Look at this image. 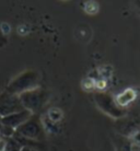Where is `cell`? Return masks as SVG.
Returning a JSON list of instances; mask_svg holds the SVG:
<instances>
[{
	"mask_svg": "<svg viewBox=\"0 0 140 151\" xmlns=\"http://www.w3.org/2000/svg\"><path fill=\"white\" fill-rule=\"evenodd\" d=\"M21 151H38L37 149H33V148H29V147H23L21 149Z\"/></svg>",
	"mask_w": 140,
	"mask_h": 151,
	"instance_id": "8",
	"label": "cell"
},
{
	"mask_svg": "<svg viewBox=\"0 0 140 151\" xmlns=\"http://www.w3.org/2000/svg\"><path fill=\"white\" fill-rule=\"evenodd\" d=\"M31 116H32V113H31L30 111L23 110L21 112H18V113L11 114L9 116L1 117L0 123L15 130L18 127H20L22 124H24L27 121H29L31 118Z\"/></svg>",
	"mask_w": 140,
	"mask_h": 151,
	"instance_id": "6",
	"label": "cell"
},
{
	"mask_svg": "<svg viewBox=\"0 0 140 151\" xmlns=\"http://www.w3.org/2000/svg\"><path fill=\"white\" fill-rule=\"evenodd\" d=\"M136 6L140 9V1H137V2H136Z\"/></svg>",
	"mask_w": 140,
	"mask_h": 151,
	"instance_id": "9",
	"label": "cell"
},
{
	"mask_svg": "<svg viewBox=\"0 0 140 151\" xmlns=\"http://www.w3.org/2000/svg\"><path fill=\"white\" fill-rule=\"evenodd\" d=\"M95 101L98 104V106L102 109L104 112L110 114L111 116L121 117L124 114V111L115 103L113 98L105 93H98L95 95Z\"/></svg>",
	"mask_w": 140,
	"mask_h": 151,
	"instance_id": "5",
	"label": "cell"
},
{
	"mask_svg": "<svg viewBox=\"0 0 140 151\" xmlns=\"http://www.w3.org/2000/svg\"><path fill=\"white\" fill-rule=\"evenodd\" d=\"M37 81L36 78V73L34 72H27V73H23L17 78L9 86V93L12 94H17V93H24L27 91L33 90V88L35 87Z\"/></svg>",
	"mask_w": 140,
	"mask_h": 151,
	"instance_id": "2",
	"label": "cell"
},
{
	"mask_svg": "<svg viewBox=\"0 0 140 151\" xmlns=\"http://www.w3.org/2000/svg\"><path fill=\"white\" fill-rule=\"evenodd\" d=\"M15 132H18L29 139L39 140L43 136V128L37 118L31 117L29 121H27L24 124L15 129Z\"/></svg>",
	"mask_w": 140,
	"mask_h": 151,
	"instance_id": "3",
	"label": "cell"
},
{
	"mask_svg": "<svg viewBox=\"0 0 140 151\" xmlns=\"http://www.w3.org/2000/svg\"><path fill=\"white\" fill-rule=\"evenodd\" d=\"M44 98H45V94L43 91L33 89V90L22 93L20 100H21L24 109L31 112V111H37L38 109H41V105L45 101Z\"/></svg>",
	"mask_w": 140,
	"mask_h": 151,
	"instance_id": "4",
	"label": "cell"
},
{
	"mask_svg": "<svg viewBox=\"0 0 140 151\" xmlns=\"http://www.w3.org/2000/svg\"><path fill=\"white\" fill-rule=\"evenodd\" d=\"M129 151H140V144H133L129 148Z\"/></svg>",
	"mask_w": 140,
	"mask_h": 151,
	"instance_id": "7",
	"label": "cell"
},
{
	"mask_svg": "<svg viewBox=\"0 0 140 151\" xmlns=\"http://www.w3.org/2000/svg\"><path fill=\"white\" fill-rule=\"evenodd\" d=\"M0 121H1V116H0Z\"/></svg>",
	"mask_w": 140,
	"mask_h": 151,
	"instance_id": "10",
	"label": "cell"
},
{
	"mask_svg": "<svg viewBox=\"0 0 140 151\" xmlns=\"http://www.w3.org/2000/svg\"><path fill=\"white\" fill-rule=\"evenodd\" d=\"M25 110L21 100L12 93H2L0 95V116L6 117L11 114Z\"/></svg>",
	"mask_w": 140,
	"mask_h": 151,
	"instance_id": "1",
	"label": "cell"
}]
</instances>
